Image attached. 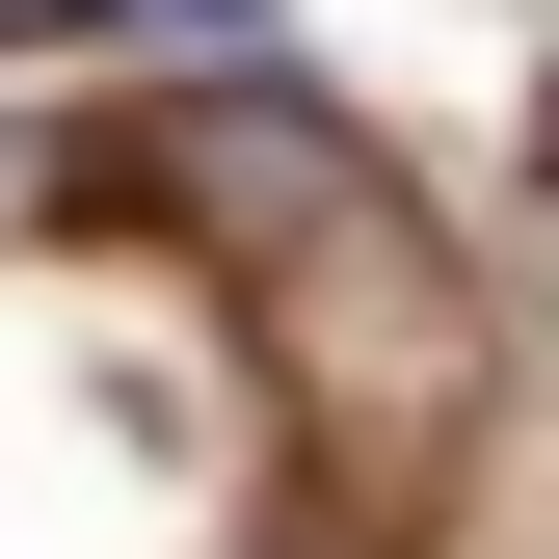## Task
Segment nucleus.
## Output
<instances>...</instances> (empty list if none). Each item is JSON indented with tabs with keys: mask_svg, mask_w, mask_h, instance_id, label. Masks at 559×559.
<instances>
[{
	"mask_svg": "<svg viewBox=\"0 0 559 559\" xmlns=\"http://www.w3.org/2000/svg\"><path fill=\"white\" fill-rule=\"evenodd\" d=\"M133 187H160V214H240V240H346L373 214V133L294 107V81H187L160 133H133Z\"/></svg>",
	"mask_w": 559,
	"mask_h": 559,
	"instance_id": "1",
	"label": "nucleus"
},
{
	"mask_svg": "<svg viewBox=\"0 0 559 559\" xmlns=\"http://www.w3.org/2000/svg\"><path fill=\"white\" fill-rule=\"evenodd\" d=\"M53 27H240V0H0V53H53Z\"/></svg>",
	"mask_w": 559,
	"mask_h": 559,
	"instance_id": "2",
	"label": "nucleus"
},
{
	"mask_svg": "<svg viewBox=\"0 0 559 559\" xmlns=\"http://www.w3.org/2000/svg\"><path fill=\"white\" fill-rule=\"evenodd\" d=\"M0 187H27V160H0Z\"/></svg>",
	"mask_w": 559,
	"mask_h": 559,
	"instance_id": "3",
	"label": "nucleus"
}]
</instances>
